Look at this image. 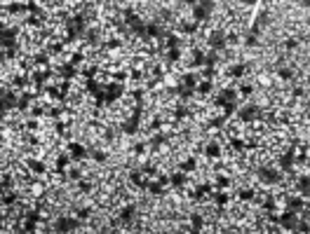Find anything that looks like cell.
<instances>
[{
    "instance_id": "obj_1",
    "label": "cell",
    "mask_w": 310,
    "mask_h": 234,
    "mask_svg": "<svg viewBox=\"0 0 310 234\" xmlns=\"http://www.w3.org/2000/svg\"><path fill=\"white\" fill-rule=\"evenodd\" d=\"M202 154L207 157V160H221L223 157V145L219 143V140H207V143H204Z\"/></svg>"
}]
</instances>
